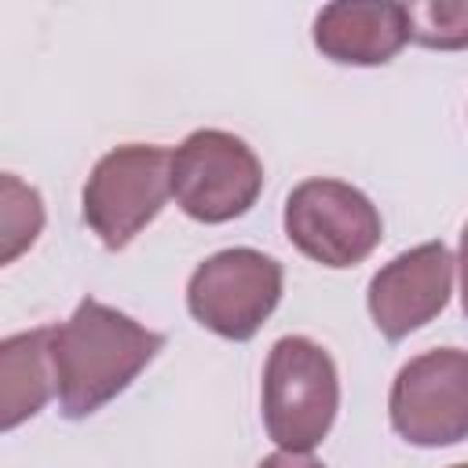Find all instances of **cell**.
I'll return each mask as SVG.
<instances>
[{"instance_id":"cell-12","label":"cell","mask_w":468,"mask_h":468,"mask_svg":"<svg viewBox=\"0 0 468 468\" xmlns=\"http://www.w3.org/2000/svg\"><path fill=\"white\" fill-rule=\"evenodd\" d=\"M410 40L431 51L468 48V0H417L406 4Z\"/></svg>"},{"instance_id":"cell-1","label":"cell","mask_w":468,"mask_h":468,"mask_svg":"<svg viewBox=\"0 0 468 468\" xmlns=\"http://www.w3.org/2000/svg\"><path fill=\"white\" fill-rule=\"evenodd\" d=\"M165 347V336L139 325L124 311L88 296L77 311L51 325L55 399L62 417L84 420L117 399Z\"/></svg>"},{"instance_id":"cell-8","label":"cell","mask_w":468,"mask_h":468,"mask_svg":"<svg viewBox=\"0 0 468 468\" xmlns=\"http://www.w3.org/2000/svg\"><path fill=\"white\" fill-rule=\"evenodd\" d=\"M453 256L442 241H424L399 252L369 278L366 307L380 336L402 340L428 325L450 300L453 289Z\"/></svg>"},{"instance_id":"cell-13","label":"cell","mask_w":468,"mask_h":468,"mask_svg":"<svg viewBox=\"0 0 468 468\" xmlns=\"http://www.w3.org/2000/svg\"><path fill=\"white\" fill-rule=\"evenodd\" d=\"M256 468H325V464L314 461L311 453H289V450H278V453H267Z\"/></svg>"},{"instance_id":"cell-3","label":"cell","mask_w":468,"mask_h":468,"mask_svg":"<svg viewBox=\"0 0 468 468\" xmlns=\"http://www.w3.org/2000/svg\"><path fill=\"white\" fill-rule=\"evenodd\" d=\"M172 197V154L154 143H124L102 154L84 183V227L110 249H128Z\"/></svg>"},{"instance_id":"cell-11","label":"cell","mask_w":468,"mask_h":468,"mask_svg":"<svg viewBox=\"0 0 468 468\" xmlns=\"http://www.w3.org/2000/svg\"><path fill=\"white\" fill-rule=\"evenodd\" d=\"M44 230V201L15 172L0 176V263H15Z\"/></svg>"},{"instance_id":"cell-4","label":"cell","mask_w":468,"mask_h":468,"mask_svg":"<svg viewBox=\"0 0 468 468\" xmlns=\"http://www.w3.org/2000/svg\"><path fill=\"white\" fill-rule=\"evenodd\" d=\"M263 190V165L245 139L223 128H197L172 150V197L197 223L245 216Z\"/></svg>"},{"instance_id":"cell-7","label":"cell","mask_w":468,"mask_h":468,"mask_svg":"<svg viewBox=\"0 0 468 468\" xmlns=\"http://www.w3.org/2000/svg\"><path fill=\"white\" fill-rule=\"evenodd\" d=\"M388 417L395 435L420 450L468 439V351L435 347L410 358L391 380Z\"/></svg>"},{"instance_id":"cell-5","label":"cell","mask_w":468,"mask_h":468,"mask_svg":"<svg viewBox=\"0 0 468 468\" xmlns=\"http://www.w3.org/2000/svg\"><path fill=\"white\" fill-rule=\"evenodd\" d=\"M285 238L314 263L344 271L362 263L384 238L377 205L344 179H303L285 197Z\"/></svg>"},{"instance_id":"cell-10","label":"cell","mask_w":468,"mask_h":468,"mask_svg":"<svg viewBox=\"0 0 468 468\" xmlns=\"http://www.w3.org/2000/svg\"><path fill=\"white\" fill-rule=\"evenodd\" d=\"M55 395L51 325L4 336L0 344V428L11 431L37 417Z\"/></svg>"},{"instance_id":"cell-15","label":"cell","mask_w":468,"mask_h":468,"mask_svg":"<svg viewBox=\"0 0 468 468\" xmlns=\"http://www.w3.org/2000/svg\"><path fill=\"white\" fill-rule=\"evenodd\" d=\"M453 468H468V461H464V464H453Z\"/></svg>"},{"instance_id":"cell-2","label":"cell","mask_w":468,"mask_h":468,"mask_svg":"<svg viewBox=\"0 0 468 468\" xmlns=\"http://www.w3.org/2000/svg\"><path fill=\"white\" fill-rule=\"evenodd\" d=\"M260 402L271 442L289 453H311L329 435L340 410V377L329 351L311 336L274 340Z\"/></svg>"},{"instance_id":"cell-6","label":"cell","mask_w":468,"mask_h":468,"mask_svg":"<svg viewBox=\"0 0 468 468\" xmlns=\"http://www.w3.org/2000/svg\"><path fill=\"white\" fill-rule=\"evenodd\" d=\"M282 300V263L260 249H219L194 267L186 307L223 340H252Z\"/></svg>"},{"instance_id":"cell-9","label":"cell","mask_w":468,"mask_h":468,"mask_svg":"<svg viewBox=\"0 0 468 468\" xmlns=\"http://www.w3.org/2000/svg\"><path fill=\"white\" fill-rule=\"evenodd\" d=\"M314 48L340 66H384L391 62L406 40V4L380 0H336L314 15L311 29Z\"/></svg>"},{"instance_id":"cell-14","label":"cell","mask_w":468,"mask_h":468,"mask_svg":"<svg viewBox=\"0 0 468 468\" xmlns=\"http://www.w3.org/2000/svg\"><path fill=\"white\" fill-rule=\"evenodd\" d=\"M457 267H461V311L468 314V223L461 230V249H457Z\"/></svg>"}]
</instances>
